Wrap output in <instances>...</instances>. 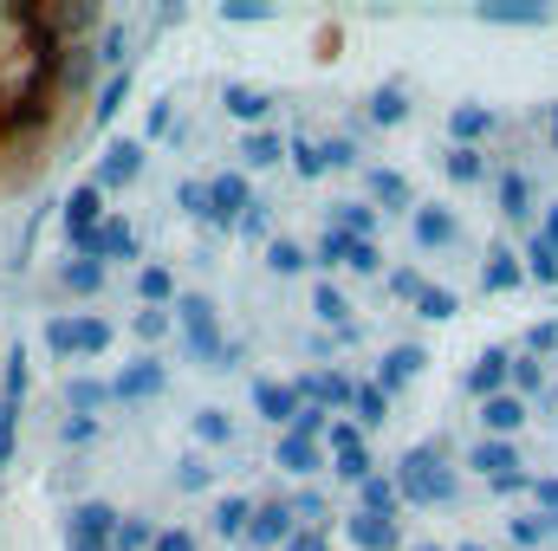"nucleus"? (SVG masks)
<instances>
[{
  "mask_svg": "<svg viewBox=\"0 0 558 551\" xmlns=\"http://www.w3.org/2000/svg\"><path fill=\"white\" fill-rule=\"evenodd\" d=\"M267 267H274V273H305V247H299V241H274V247H267Z\"/></svg>",
  "mask_w": 558,
  "mask_h": 551,
  "instance_id": "obj_37",
  "label": "nucleus"
},
{
  "mask_svg": "<svg viewBox=\"0 0 558 551\" xmlns=\"http://www.w3.org/2000/svg\"><path fill=\"white\" fill-rule=\"evenodd\" d=\"M221 98H228V111H234V118H241V124H260V118H267V111H274V105H267V98H260V91H247V85H228V91H221Z\"/></svg>",
  "mask_w": 558,
  "mask_h": 551,
  "instance_id": "obj_33",
  "label": "nucleus"
},
{
  "mask_svg": "<svg viewBox=\"0 0 558 551\" xmlns=\"http://www.w3.org/2000/svg\"><path fill=\"white\" fill-rule=\"evenodd\" d=\"M507 532H513V546H520V551H539L546 539H553V532H546V513H513V519H507Z\"/></svg>",
  "mask_w": 558,
  "mask_h": 551,
  "instance_id": "obj_32",
  "label": "nucleus"
},
{
  "mask_svg": "<svg viewBox=\"0 0 558 551\" xmlns=\"http://www.w3.org/2000/svg\"><path fill=\"white\" fill-rule=\"evenodd\" d=\"M397 500H410V506H448L454 500V474L441 467V448L435 441L428 448H410L397 461Z\"/></svg>",
  "mask_w": 558,
  "mask_h": 551,
  "instance_id": "obj_2",
  "label": "nucleus"
},
{
  "mask_svg": "<svg viewBox=\"0 0 558 551\" xmlns=\"http://www.w3.org/2000/svg\"><path fill=\"white\" fill-rule=\"evenodd\" d=\"M507 370H513V357L494 344V351H481V357H474V370L461 377V390H468L474 403H494V396H507Z\"/></svg>",
  "mask_w": 558,
  "mask_h": 551,
  "instance_id": "obj_8",
  "label": "nucleus"
},
{
  "mask_svg": "<svg viewBox=\"0 0 558 551\" xmlns=\"http://www.w3.org/2000/svg\"><path fill=\"white\" fill-rule=\"evenodd\" d=\"M137 292L149 298V305H162V298H169L175 285H169V273H162V267H143V273H137Z\"/></svg>",
  "mask_w": 558,
  "mask_h": 551,
  "instance_id": "obj_41",
  "label": "nucleus"
},
{
  "mask_svg": "<svg viewBox=\"0 0 558 551\" xmlns=\"http://www.w3.org/2000/svg\"><path fill=\"white\" fill-rule=\"evenodd\" d=\"M410 305H416V311L428 318V325H441V318H454V311H461V298H454L448 285H422V292L410 298Z\"/></svg>",
  "mask_w": 558,
  "mask_h": 551,
  "instance_id": "obj_29",
  "label": "nucleus"
},
{
  "mask_svg": "<svg viewBox=\"0 0 558 551\" xmlns=\"http://www.w3.org/2000/svg\"><path fill=\"white\" fill-rule=\"evenodd\" d=\"M357 513L397 519V480H384V474H364V480H357Z\"/></svg>",
  "mask_w": 558,
  "mask_h": 551,
  "instance_id": "obj_19",
  "label": "nucleus"
},
{
  "mask_svg": "<svg viewBox=\"0 0 558 551\" xmlns=\"http://www.w3.org/2000/svg\"><path fill=\"white\" fill-rule=\"evenodd\" d=\"M526 487H533V500H539V513H546V519L558 526V480H553V474H539V480H526Z\"/></svg>",
  "mask_w": 558,
  "mask_h": 551,
  "instance_id": "obj_44",
  "label": "nucleus"
},
{
  "mask_svg": "<svg viewBox=\"0 0 558 551\" xmlns=\"http://www.w3.org/2000/svg\"><path fill=\"white\" fill-rule=\"evenodd\" d=\"M325 428H331V415L312 409V403H299V415H292V428H286V434H299V441H318Z\"/></svg>",
  "mask_w": 558,
  "mask_h": 551,
  "instance_id": "obj_36",
  "label": "nucleus"
},
{
  "mask_svg": "<svg viewBox=\"0 0 558 551\" xmlns=\"http://www.w3.org/2000/svg\"><path fill=\"white\" fill-rule=\"evenodd\" d=\"M441 169H448L454 182H481V175H487V162H481V149H454V156H448Z\"/></svg>",
  "mask_w": 558,
  "mask_h": 551,
  "instance_id": "obj_38",
  "label": "nucleus"
},
{
  "mask_svg": "<svg viewBox=\"0 0 558 551\" xmlns=\"http://www.w3.org/2000/svg\"><path fill=\"white\" fill-rule=\"evenodd\" d=\"M410 234H416V247L435 254V247H454V234H461V228H454V215H448V208H416V215H410Z\"/></svg>",
  "mask_w": 558,
  "mask_h": 551,
  "instance_id": "obj_14",
  "label": "nucleus"
},
{
  "mask_svg": "<svg viewBox=\"0 0 558 551\" xmlns=\"http://www.w3.org/2000/svg\"><path fill=\"white\" fill-rule=\"evenodd\" d=\"M351 409H357V428L371 434V428H384V421H390V396H384L377 383H357V390H351Z\"/></svg>",
  "mask_w": 558,
  "mask_h": 551,
  "instance_id": "obj_22",
  "label": "nucleus"
},
{
  "mask_svg": "<svg viewBox=\"0 0 558 551\" xmlns=\"http://www.w3.org/2000/svg\"><path fill=\"white\" fill-rule=\"evenodd\" d=\"M481 428H487V441L520 434V428H526V403H520V396H494V403H481Z\"/></svg>",
  "mask_w": 558,
  "mask_h": 551,
  "instance_id": "obj_15",
  "label": "nucleus"
},
{
  "mask_svg": "<svg viewBox=\"0 0 558 551\" xmlns=\"http://www.w3.org/2000/svg\"><path fill=\"white\" fill-rule=\"evenodd\" d=\"M286 156H292V162H299V175H305V182H312V175H325V156H318V143H292V149H286Z\"/></svg>",
  "mask_w": 558,
  "mask_h": 551,
  "instance_id": "obj_40",
  "label": "nucleus"
},
{
  "mask_svg": "<svg viewBox=\"0 0 558 551\" xmlns=\"http://www.w3.org/2000/svg\"><path fill=\"white\" fill-rule=\"evenodd\" d=\"M390 285H397L403 298H416V292H422V285H428V279H422V273H397V279H390Z\"/></svg>",
  "mask_w": 558,
  "mask_h": 551,
  "instance_id": "obj_50",
  "label": "nucleus"
},
{
  "mask_svg": "<svg viewBox=\"0 0 558 551\" xmlns=\"http://www.w3.org/2000/svg\"><path fill=\"white\" fill-rule=\"evenodd\" d=\"M325 448H331V461H351V454H371V434H364L357 421H344V415H338V421L325 428Z\"/></svg>",
  "mask_w": 558,
  "mask_h": 551,
  "instance_id": "obj_25",
  "label": "nucleus"
},
{
  "mask_svg": "<svg viewBox=\"0 0 558 551\" xmlns=\"http://www.w3.org/2000/svg\"><path fill=\"white\" fill-rule=\"evenodd\" d=\"M461 551H487V546H474V539H461Z\"/></svg>",
  "mask_w": 558,
  "mask_h": 551,
  "instance_id": "obj_52",
  "label": "nucleus"
},
{
  "mask_svg": "<svg viewBox=\"0 0 558 551\" xmlns=\"http://www.w3.org/2000/svg\"><path fill=\"white\" fill-rule=\"evenodd\" d=\"M279 156H286V143H279L274 131H254V137H247V162H254V169H274Z\"/></svg>",
  "mask_w": 558,
  "mask_h": 551,
  "instance_id": "obj_34",
  "label": "nucleus"
},
{
  "mask_svg": "<svg viewBox=\"0 0 558 551\" xmlns=\"http://www.w3.org/2000/svg\"><path fill=\"white\" fill-rule=\"evenodd\" d=\"M149 551H195V532H182V526H169V532H156Z\"/></svg>",
  "mask_w": 558,
  "mask_h": 551,
  "instance_id": "obj_46",
  "label": "nucleus"
},
{
  "mask_svg": "<svg viewBox=\"0 0 558 551\" xmlns=\"http://www.w3.org/2000/svg\"><path fill=\"white\" fill-rule=\"evenodd\" d=\"M410 551H441V546H428V539H422V546H410Z\"/></svg>",
  "mask_w": 558,
  "mask_h": 551,
  "instance_id": "obj_53",
  "label": "nucleus"
},
{
  "mask_svg": "<svg viewBox=\"0 0 558 551\" xmlns=\"http://www.w3.org/2000/svg\"><path fill=\"white\" fill-rule=\"evenodd\" d=\"M254 409L267 415V421H286V428H292L299 390H292V383H274V377H254Z\"/></svg>",
  "mask_w": 558,
  "mask_h": 551,
  "instance_id": "obj_13",
  "label": "nucleus"
},
{
  "mask_svg": "<svg viewBox=\"0 0 558 551\" xmlns=\"http://www.w3.org/2000/svg\"><path fill=\"white\" fill-rule=\"evenodd\" d=\"M553 403H558V383H553Z\"/></svg>",
  "mask_w": 558,
  "mask_h": 551,
  "instance_id": "obj_55",
  "label": "nucleus"
},
{
  "mask_svg": "<svg viewBox=\"0 0 558 551\" xmlns=\"http://www.w3.org/2000/svg\"><path fill=\"white\" fill-rule=\"evenodd\" d=\"M546 241L558 247V201H553V215H546Z\"/></svg>",
  "mask_w": 558,
  "mask_h": 551,
  "instance_id": "obj_51",
  "label": "nucleus"
},
{
  "mask_svg": "<svg viewBox=\"0 0 558 551\" xmlns=\"http://www.w3.org/2000/svg\"><path fill=\"white\" fill-rule=\"evenodd\" d=\"M85 26H98L85 7H0V175L33 162L72 91L92 78L98 46L78 39Z\"/></svg>",
  "mask_w": 558,
  "mask_h": 551,
  "instance_id": "obj_1",
  "label": "nucleus"
},
{
  "mask_svg": "<svg viewBox=\"0 0 558 551\" xmlns=\"http://www.w3.org/2000/svg\"><path fill=\"white\" fill-rule=\"evenodd\" d=\"M299 526H292V506L286 500H267V506H254V519H247V539L254 546H286Z\"/></svg>",
  "mask_w": 558,
  "mask_h": 551,
  "instance_id": "obj_10",
  "label": "nucleus"
},
{
  "mask_svg": "<svg viewBox=\"0 0 558 551\" xmlns=\"http://www.w3.org/2000/svg\"><path fill=\"white\" fill-rule=\"evenodd\" d=\"M344 539L357 551H403V526L397 519H377V513H351L344 519Z\"/></svg>",
  "mask_w": 558,
  "mask_h": 551,
  "instance_id": "obj_9",
  "label": "nucleus"
},
{
  "mask_svg": "<svg viewBox=\"0 0 558 551\" xmlns=\"http://www.w3.org/2000/svg\"><path fill=\"white\" fill-rule=\"evenodd\" d=\"M500 215L507 221H533V175L526 169H507L500 175Z\"/></svg>",
  "mask_w": 558,
  "mask_h": 551,
  "instance_id": "obj_16",
  "label": "nucleus"
},
{
  "mask_svg": "<svg viewBox=\"0 0 558 551\" xmlns=\"http://www.w3.org/2000/svg\"><path fill=\"white\" fill-rule=\"evenodd\" d=\"M364 188H371V201H384V208H410V182H403L397 169H364Z\"/></svg>",
  "mask_w": 558,
  "mask_h": 551,
  "instance_id": "obj_23",
  "label": "nucleus"
},
{
  "mask_svg": "<svg viewBox=\"0 0 558 551\" xmlns=\"http://www.w3.org/2000/svg\"><path fill=\"white\" fill-rule=\"evenodd\" d=\"M403 118H410V91H403V85H377V98H371V124L390 131V124H403Z\"/></svg>",
  "mask_w": 558,
  "mask_h": 551,
  "instance_id": "obj_26",
  "label": "nucleus"
},
{
  "mask_svg": "<svg viewBox=\"0 0 558 551\" xmlns=\"http://www.w3.org/2000/svg\"><path fill=\"white\" fill-rule=\"evenodd\" d=\"M162 331H169V311H156V305H149V311H137V338H143V344H156Z\"/></svg>",
  "mask_w": 558,
  "mask_h": 551,
  "instance_id": "obj_45",
  "label": "nucleus"
},
{
  "mask_svg": "<svg viewBox=\"0 0 558 551\" xmlns=\"http://www.w3.org/2000/svg\"><path fill=\"white\" fill-rule=\"evenodd\" d=\"M553 143H558V105H553Z\"/></svg>",
  "mask_w": 558,
  "mask_h": 551,
  "instance_id": "obj_54",
  "label": "nucleus"
},
{
  "mask_svg": "<svg viewBox=\"0 0 558 551\" xmlns=\"http://www.w3.org/2000/svg\"><path fill=\"white\" fill-rule=\"evenodd\" d=\"M215 519H221V532H247V519H254V500H241V493H234V500H221V513H215Z\"/></svg>",
  "mask_w": 558,
  "mask_h": 551,
  "instance_id": "obj_39",
  "label": "nucleus"
},
{
  "mask_svg": "<svg viewBox=\"0 0 558 551\" xmlns=\"http://www.w3.org/2000/svg\"><path fill=\"white\" fill-rule=\"evenodd\" d=\"M526 351H533V357H539V351H558V325H553V318L526 331Z\"/></svg>",
  "mask_w": 558,
  "mask_h": 551,
  "instance_id": "obj_48",
  "label": "nucleus"
},
{
  "mask_svg": "<svg viewBox=\"0 0 558 551\" xmlns=\"http://www.w3.org/2000/svg\"><path fill=\"white\" fill-rule=\"evenodd\" d=\"M175 318H182V338H189V351L215 364V357H221V344H228V338H221V318H215V305H208L202 292H189V298H175Z\"/></svg>",
  "mask_w": 558,
  "mask_h": 551,
  "instance_id": "obj_4",
  "label": "nucleus"
},
{
  "mask_svg": "<svg viewBox=\"0 0 558 551\" xmlns=\"http://www.w3.org/2000/svg\"><path fill=\"white\" fill-rule=\"evenodd\" d=\"M286 551H331V539H325V526H305V532L286 539Z\"/></svg>",
  "mask_w": 558,
  "mask_h": 551,
  "instance_id": "obj_47",
  "label": "nucleus"
},
{
  "mask_svg": "<svg viewBox=\"0 0 558 551\" xmlns=\"http://www.w3.org/2000/svg\"><path fill=\"white\" fill-rule=\"evenodd\" d=\"M312 311H318L331 331H344V325H351V298H344L331 279H318V285H312Z\"/></svg>",
  "mask_w": 558,
  "mask_h": 551,
  "instance_id": "obj_24",
  "label": "nucleus"
},
{
  "mask_svg": "<svg viewBox=\"0 0 558 551\" xmlns=\"http://www.w3.org/2000/svg\"><path fill=\"white\" fill-rule=\"evenodd\" d=\"M318 156H325V169H357V143L351 137H331Z\"/></svg>",
  "mask_w": 558,
  "mask_h": 551,
  "instance_id": "obj_42",
  "label": "nucleus"
},
{
  "mask_svg": "<svg viewBox=\"0 0 558 551\" xmlns=\"http://www.w3.org/2000/svg\"><path fill=\"white\" fill-rule=\"evenodd\" d=\"M331 228H344V234H357V241H371V234H377V208H371V201H338V215H331Z\"/></svg>",
  "mask_w": 558,
  "mask_h": 551,
  "instance_id": "obj_28",
  "label": "nucleus"
},
{
  "mask_svg": "<svg viewBox=\"0 0 558 551\" xmlns=\"http://www.w3.org/2000/svg\"><path fill=\"white\" fill-rule=\"evenodd\" d=\"M202 201H208V208H202L208 221H221V228H241V215L254 208V188H247V175H234V169H228V175H215V182L202 188Z\"/></svg>",
  "mask_w": 558,
  "mask_h": 551,
  "instance_id": "obj_5",
  "label": "nucleus"
},
{
  "mask_svg": "<svg viewBox=\"0 0 558 551\" xmlns=\"http://www.w3.org/2000/svg\"><path fill=\"white\" fill-rule=\"evenodd\" d=\"M274 467L299 474V480H312V474H325V448H318V441H299V434H279Z\"/></svg>",
  "mask_w": 558,
  "mask_h": 551,
  "instance_id": "obj_11",
  "label": "nucleus"
},
{
  "mask_svg": "<svg viewBox=\"0 0 558 551\" xmlns=\"http://www.w3.org/2000/svg\"><path fill=\"white\" fill-rule=\"evenodd\" d=\"M292 390H299V403H312V409L331 415V409H351V390H357V383H351L344 370H305Z\"/></svg>",
  "mask_w": 558,
  "mask_h": 551,
  "instance_id": "obj_7",
  "label": "nucleus"
},
{
  "mask_svg": "<svg viewBox=\"0 0 558 551\" xmlns=\"http://www.w3.org/2000/svg\"><path fill=\"white\" fill-rule=\"evenodd\" d=\"M526 279H539V285H558V247L546 234H533L526 241Z\"/></svg>",
  "mask_w": 558,
  "mask_h": 551,
  "instance_id": "obj_27",
  "label": "nucleus"
},
{
  "mask_svg": "<svg viewBox=\"0 0 558 551\" xmlns=\"http://www.w3.org/2000/svg\"><path fill=\"white\" fill-rule=\"evenodd\" d=\"M156 390H162V364H156V357H137V364H131V370L111 383V396H124V403H137V396H156Z\"/></svg>",
  "mask_w": 558,
  "mask_h": 551,
  "instance_id": "obj_17",
  "label": "nucleus"
},
{
  "mask_svg": "<svg viewBox=\"0 0 558 551\" xmlns=\"http://www.w3.org/2000/svg\"><path fill=\"white\" fill-rule=\"evenodd\" d=\"M481 20H494V26H546L553 13H546V7H533V0H513V7H507V0H487V7H481Z\"/></svg>",
  "mask_w": 558,
  "mask_h": 551,
  "instance_id": "obj_21",
  "label": "nucleus"
},
{
  "mask_svg": "<svg viewBox=\"0 0 558 551\" xmlns=\"http://www.w3.org/2000/svg\"><path fill=\"white\" fill-rule=\"evenodd\" d=\"M526 279V267L513 260V254H487V267H481V285L487 292H507V285H520Z\"/></svg>",
  "mask_w": 558,
  "mask_h": 551,
  "instance_id": "obj_31",
  "label": "nucleus"
},
{
  "mask_svg": "<svg viewBox=\"0 0 558 551\" xmlns=\"http://www.w3.org/2000/svg\"><path fill=\"white\" fill-rule=\"evenodd\" d=\"M507 383H513V396H520V403H526V396H546V370H539V357H513Z\"/></svg>",
  "mask_w": 558,
  "mask_h": 551,
  "instance_id": "obj_30",
  "label": "nucleus"
},
{
  "mask_svg": "<svg viewBox=\"0 0 558 551\" xmlns=\"http://www.w3.org/2000/svg\"><path fill=\"white\" fill-rule=\"evenodd\" d=\"M448 131H454L461 149H468V143H481L487 131H494V111H487V105H454V111H448Z\"/></svg>",
  "mask_w": 558,
  "mask_h": 551,
  "instance_id": "obj_20",
  "label": "nucleus"
},
{
  "mask_svg": "<svg viewBox=\"0 0 558 551\" xmlns=\"http://www.w3.org/2000/svg\"><path fill=\"white\" fill-rule=\"evenodd\" d=\"M468 467H474L481 480H494V487H526L513 441H474V448H468Z\"/></svg>",
  "mask_w": 558,
  "mask_h": 551,
  "instance_id": "obj_6",
  "label": "nucleus"
},
{
  "mask_svg": "<svg viewBox=\"0 0 558 551\" xmlns=\"http://www.w3.org/2000/svg\"><path fill=\"white\" fill-rule=\"evenodd\" d=\"M195 434H202L208 448H221V441H234V421H228L221 409H202L195 415Z\"/></svg>",
  "mask_w": 558,
  "mask_h": 551,
  "instance_id": "obj_35",
  "label": "nucleus"
},
{
  "mask_svg": "<svg viewBox=\"0 0 558 551\" xmlns=\"http://www.w3.org/2000/svg\"><path fill=\"white\" fill-rule=\"evenodd\" d=\"M422 364H428V351H422V344H397V351L384 357V370H377L371 383H377V390L390 396V390H403V383H416V370H422Z\"/></svg>",
  "mask_w": 558,
  "mask_h": 551,
  "instance_id": "obj_12",
  "label": "nucleus"
},
{
  "mask_svg": "<svg viewBox=\"0 0 558 551\" xmlns=\"http://www.w3.org/2000/svg\"><path fill=\"white\" fill-rule=\"evenodd\" d=\"M241 234H247V241H267V215H260V208H254V215H241Z\"/></svg>",
  "mask_w": 558,
  "mask_h": 551,
  "instance_id": "obj_49",
  "label": "nucleus"
},
{
  "mask_svg": "<svg viewBox=\"0 0 558 551\" xmlns=\"http://www.w3.org/2000/svg\"><path fill=\"white\" fill-rule=\"evenodd\" d=\"M208 480H215V467H208V461H182V474H175V487H182V493H202Z\"/></svg>",
  "mask_w": 558,
  "mask_h": 551,
  "instance_id": "obj_43",
  "label": "nucleus"
},
{
  "mask_svg": "<svg viewBox=\"0 0 558 551\" xmlns=\"http://www.w3.org/2000/svg\"><path fill=\"white\" fill-rule=\"evenodd\" d=\"M137 169H143V149L137 143H118V149L105 156V169H98L92 188H124V182H137Z\"/></svg>",
  "mask_w": 558,
  "mask_h": 551,
  "instance_id": "obj_18",
  "label": "nucleus"
},
{
  "mask_svg": "<svg viewBox=\"0 0 558 551\" xmlns=\"http://www.w3.org/2000/svg\"><path fill=\"white\" fill-rule=\"evenodd\" d=\"M312 260H318V267H344V273H377V267H384L377 241H357V234H344V228H325Z\"/></svg>",
  "mask_w": 558,
  "mask_h": 551,
  "instance_id": "obj_3",
  "label": "nucleus"
}]
</instances>
